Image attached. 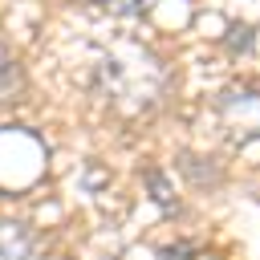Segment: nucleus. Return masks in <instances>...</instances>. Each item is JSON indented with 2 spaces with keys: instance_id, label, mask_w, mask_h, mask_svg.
<instances>
[{
  "instance_id": "nucleus-1",
  "label": "nucleus",
  "mask_w": 260,
  "mask_h": 260,
  "mask_svg": "<svg viewBox=\"0 0 260 260\" xmlns=\"http://www.w3.org/2000/svg\"><path fill=\"white\" fill-rule=\"evenodd\" d=\"M219 118L232 142H248L260 134V93L252 89H228L219 98Z\"/></svg>"
},
{
  "instance_id": "nucleus-2",
  "label": "nucleus",
  "mask_w": 260,
  "mask_h": 260,
  "mask_svg": "<svg viewBox=\"0 0 260 260\" xmlns=\"http://www.w3.org/2000/svg\"><path fill=\"white\" fill-rule=\"evenodd\" d=\"M32 252V236L12 223V219H0V260H28Z\"/></svg>"
},
{
  "instance_id": "nucleus-4",
  "label": "nucleus",
  "mask_w": 260,
  "mask_h": 260,
  "mask_svg": "<svg viewBox=\"0 0 260 260\" xmlns=\"http://www.w3.org/2000/svg\"><path fill=\"white\" fill-rule=\"evenodd\" d=\"M158 260H195V248H187V244H175V248H167Z\"/></svg>"
},
{
  "instance_id": "nucleus-3",
  "label": "nucleus",
  "mask_w": 260,
  "mask_h": 260,
  "mask_svg": "<svg viewBox=\"0 0 260 260\" xmlns=\"http://www.w3.org/2000/svg\"><path fill=\"white\" fill-rule=\"evenodd\" d=\"M158 0H110V12H118V16H142V12H150Z\"/></svg>"
}]
</instances>
